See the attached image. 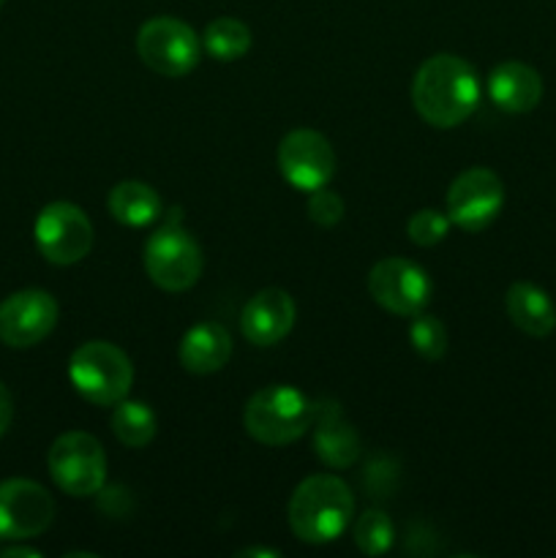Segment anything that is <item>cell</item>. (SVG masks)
<instances>
[{
	"mask_svg": "<svg viewBox=\"0 0 556 558\" xmlns=\"http://www.w3.org/2000/svg\"><path fill=\"white\" fill-rule=\"evenodd\" d=\"M354 543H358L360 554L365 556L387 554L396 543L392 521L382 510H365L354 523Z\"/></svg>",
	"mask_w": 556,
	"mask_h": 558,
	"instance_id": "7402d4cb",
	"label": "cell"
},
{
	"mask_svg": "<svg viewBox=\"0 0 556 558\" xmlns=\"http://www.w3.org/2000/svg\"><path fill=\"white\" fill-rule=\"evenodd\" d=\"M156 414H153L147 403L129 401V398L114 403L112 434L118 436L120 445L131 447V450H142V447H147L156 439Z\"/></svg>",
	"mask_w": 556,
	"mask_h": 558,
	"instance_id": "ffe728a7",
	"label": "cell"
},
{
	"mask_svg": "<svg viewBox=\"0 0 556 558\" xmlns=\"http://www.w3.org/2000/svg\"><path fill=\"white\" fill-rule=\"evenodd\" d=\"M36 245L52 265L69 267L85 259L93 248V223L85 210L71 202H49L36 218Z\"/></svg>",
	"mask_w": 556,
	"mask_h": 558,
	"instance_id": "ba28073f",
	"label": "cell"
},
{
	"mask_svg": "<svg viewBox=\"0 0 556 558\" xmlns=\"http://www.w3.org/2000/svg\"><path fill=\"white\" fill-rule=\"evenodd\" d=\"M202 49L210 58L221 60V63H232L249 54L251 49V31L245 22L234 20V16H218L205 27L202 36Z\"/></svg>",
	"mask_w": 556,
	"mask_h": 558,
	"instance_id": "44dd1931",
	"label": "cell"
},
{
	"mask_svg": "<svg viewBox=\"0 0 556 558\" xmlns=\"http://www.w3.org/2000/svg\"><path fill=\"white\" fill-rule=\"evenodd\" d=\"M3 3H5V0H0V9H3Z\"/></svg>",
	"mask_w": 556,
	"mask_h": 558,
	"instance_id": "f1b7e54d",
	"label": "cell"
},
{
	"mask_svg": "<svg viewBox=\"0 0 556 558\" xmlns=\"http://www.w3.org/2000/svg\"><path fill=\"white\" fill-rule=\"evenodd\" d=\"M142 63L161 76H185L200 65L202 41L194 27L174 16H153L136 33Z\"/></svg>",
	"mask_w": 556,
	"mask_h": 558,
	"instance_id": "52a82bcc",
	"label": "cell"
},
{
	"mask_svg": "<svg viewBox=\"0 0 556 558\" xmlns=\"http://www.w3.org/2000/svg\"><path fill=\"white\" fill-rule=\"evenodd\" d=\"M431 292L434 287L428 272L401 256L376 262L368 272V294L376 305L396 316L420 314L428 305Z\"/></svg>",
	"mask_w": 556,
	"mask_h": 558,
	"instance_id": "30bf717a",
	"label": "cell"
},
{
	"mask_svg": "<svg viewBox=\"0 0 556 558\" xmlns=\"http://www.w3.org/2000/svg\"><path fill=\"white\" fill-rule=\"evenodd\" d=\"M314 450L322 463L330 469H349L360 458V436L341 407L333 401H322L314 407Z\"/></svg>",
	"mask_w": 556,
	"mask_h": 558,
	"instance_id": "9a60e30c",
	"label": "cell"
},
{
	"mask_svg": "<svg viewBox=\"0 0 556 558\" xmlns=\"http://www.w3.org/2000/svg\"><path fill=\"white\" fill-rule=\"evenodd\" d=\"M354 515V496L343 480L314 474L294 488L289 526L300 543L325 545L341 537Z\"/></svg>",
	"mask_w": 556,
	"mask_h": 558,
	"instance_id": "7a4b0ae2",
	"label": "cell"
},
{
	"mask_svg": "<svg viewBox=\"0 0 556 558\" xmlns=\"http://www.w3.org/2000/svg\"><path fill=\"white\" fill-rule=\"evenodd\" d=\"M314 420V403L289 385H270L249 398L243 425L251 439L267 447H283L298 441Z\"/></svg>",
	"mask_w": 556,
	"mask_h": 558,
	"instance_id": "3957f363",
	"label": "cell"
},
{
	"mask_svg": "<svg viewBox=\"0 0 556 558\" xmlns=\"http://www.w3.org/2000/svg\"><path fill=\"white\" fill-rule=\"evenodd\" d=\"M507 316L521 332L532 338H545L556 330V305L548 292L529 281H518L507 289Z\"/></svg>",
	"mask_w": 556,
	"mask_h": 558,
	"instance_id": "ac0fdd59",
	"label": "cell"
},
{
	"mask_svg": "<svg viewBox=\"0 0 556 558\" xmlns=\"http://www.w3.org/2000/svg\"><path fill=\"white\" fill-rule=\"evenodd\" d=\"M145 272L150 281L164 292H185L194 287L202 276V248L183 227L167 223L147 238Z\"/></svg>",
	"mask_w": 556,
	"mask_h": 558,
	"instance_id": "5b68a950",
	"label": "cell"
},
{
	"mask_svg": "<svg viewBox=\"0 0 556 558\" xmlns=\"http://www.w3.org/2000/svg\"><path fill=\"white\" fill-rule=\"evenodd\" d=\"M107 205L114 221H120L123 227H150L161 216V196L156 194L153 185L140 183V180H123L114 185L107 196Z\"/></svg>",
	"mask_w": 556,
	"mask_h": 558,
	"instance_id": "d6986e66",
	"label": "cell"
},
{
	"mask_svg": "<svg viewBox=\"0 0 556 558\" xmlns=\"http://www.w3.org/2000/svg\"><path fill=\"white\" fill-rule=\"evenodd\" d=\"M11 420H14V401H11V392L5 390V385L0 381V436L9 430Z\"/></svg>",
	"mask_w": 556,
	"mask_h": 558,
	"instance_id": "484cf974",
	"label": "cell"
},
{
	"mask_svg": "<svg viewBox=\"0 0 556 558\" xmlns=\"http://www.w3.org/2000/svg\"><path fill=\"white\" fill-rule=\"evenodd\" d=\"M447 229H450V216L434 210V207H423V210H418L407 221L409 240L414 245H420V248H428V245H436L439 240H445Z\"/></svg>",
	"mask_w": 556,
	"mask_h": 558,
	"instance_id": "cb8c5ba5",
	"label": "cell"
},
{
	"mask_svg": "<svg viewBox=\"0 0 556 558\" xmlns=\"http://www.w3.org/2000/svg\"><path fill=\"white\" fill-rule=\"evenodd\" d=\"M58 303L44 289H22L0 303V341L11 349L41 343L58 325Z\"/></svg>",
	"mask_w": 556,
	"mask_h": 558,
	"instance_id": "4fadbf2b",
	"label": "cell"
},
{
	"mask_svg": "<svg viewBox=\"0 0 556 558\" xmlns=\"http://www.w3.org/2000/svg\"><path fill=\"white\" fill-rule=\"evenodd\" d=\"M412 101L428 125L456 129L480 104L478 71L458 54H434L414 74Z\"/></svg>",
	"mask_w": 556,
	"mask_h": 558,
	"instance_id": "6da1fadb",
	"label": "cell"
},
{
	"mask_svg": "<svg viewBox=\"0 0 556 558\" xmlns=\"http://www.w3.org/2000/svg\"><path fill=\"white\" fill-rule=\"evenodd\" d=\"M505 205V185L496 172L472 167L458 174L445 196L447 216L463 232H483L496 221Z\"/></svg>",
	"mask_w": 556,
	"mask_h": 558,
	"instance_id": "9c48e42d",
	"label": "cell"
},
{
	"mask_svg": "<svg viewBox=\"0 0 556 558\" xmlns=\"http://www.w3.org/2000/svg\"><path fill=\"white\" fill-rule=\"evenodd\" d=\"M309 218L319 227H336L338 221L343 218V199L333 191L325 189H316L311 191L309 196Z\"/></svg>",
	"mask_w": 556,
	"mask_h": 558,
	"instance_id": "d4e9b609",
	"label": "cell"
},
{
	"mask_svg": "<svg viewBox=\"0 0 556 558\" xmlns=\"http://www.w3.org/2000/svg\"><path fill=\"white\" fill-rule=\"evenodd\" d=\"M0 556L3 558H16V556H27V558H41V554L33 548H22V545H16V548H3L0 550Z\"/></svg>",
	"mask_w": 556,
	"mask_h": 558,
	"instance_id": "4316f807",
	"label": "cell"
},
{
	"mask_svg": "<svg viewBox=\"0 0 556 558\" xmlns=\"http://www.w3.org/2000/svg\"><path fill=\"white\" fill-rule=\"evenodd\" d=\"M55 501L44 485L33 480L0 483V539L22 543L52 526Z\"/></svg>",
	"mask_w": 556,
	"mask_h": 558,
	"instance_id": "7c38bea8",
	"label": "cell"
},
{
	"mask_svg": "<svg viewBox=\"0 0 556 558\" xmlns=\"http://www.w3.org/2000/svg\"><path fill=\"white\" fill-rule=\"evenodd\" d=\"M238 556H270V558H278L276 550H262V548H249V550H240Z\"/></svg>",
	"mask_w": 556,
	"mask_h": 558,
	"instance_id": "83f0119b",
	"label": "cell"
},
{
	"mask_svg": "<svg viewBox=\"0 0 556 558\" xmlns=\"http://www.w3.org/2000/svg\"><path fill=\"white\" fill-rule=\"evenodd\" d=\"M488 96L496 107L510 114L532 112L543 98V76L532 65L507 60L491 71Z\"/></svg>",
	"mask_w": 556,
	"mask_h": 558,
	"instance_id": "2e32d148",
	"label": "cell"
},
{
	"mask_svg": "<svg viewBox=\"0 0 556 558\" xmlns=\"http://www.w3.org/2000/svg\"><path fill=\"white\" fill-rule=\"evenodd\" d=\"M294 316L298 308L287 289H262L245 303L240 314V330L254 347H276L292 332Z\"/></svg>",
	"mask_w": 556,
	"mask_h": 558,
	"instance_id": "5bb4252c",
	"label": "cell"
},
{
	"mask_svg": "<svg viewBox=\"0 0 556 558\" xmlns=\"http://www.w3.org/2000/svg\"><path fill=\"white\" fill-rule=\"evenodd\" d=\"M74 390L93 407H114L123 401L134 381L129 354L109 341H87L69 360Z\"/></svg>",
	"mask_w": 556,
	"mask_h": 558,
	"instance_id": "277c9868",
	"label": "cell"
},
{
	"mask_svg": "<svg viewBox=\"0 0 556 558\" xmlns=\"http://www.w3.org/2000/svg\"><path fill=\"white\" fill-rule=\"evenodd\" d=\"M229 357H232V336L218 322H200L180 341V365L189 374H216L229 363Z\"/></svg>",
	"mask_w": 556,
	"mask_h": 558,
	"instance_id": "e0dca14e",
	"label": "cell"
},
{
	"mask_svg": "<svg viewBox=\"0 0 556 558\" xmlns=\"http://www.w3.org/2000/svg\"><path fill=\"white\" fill-rule=\"evenodd\" d=\"M276 161L283 180L305 194L325 189L336 172V153H333L330 142L319 131L311 129L289 131L278 145Z\"/></svg>",
	"mask_w": 556,
	"mask_h": 558,
	"instance_id": "8fae6325",
	"label": "cell"
},
{
	"mask_svg": "<svg viewBox=\"0 0 556 558\" xmlns=\"http://www.w3.org/2000/svg\"><path fill=\"white\" fill-rule=\"evenodd\" d=\"M47 466L55 485L76 499L98 494L107 483V456L96 436L85 430H69L58 436L49 447Z\"/></svg>",
	"mask_w": 556,
	"mask_h": 558,
	"instance_id": "8992f818",
	"label": "cell"
},
{
	"mask_svg": "<svg viewBox=\"0 0 556 558\" xmlns=\"http://www.w3.org/2000/svg\"><path fill=\"white\" fill-rule=\"evenodd\" d=\"M409 341H412L414 352L420 354L428 363H436V360L445 357L447 352V330L436 316L428 314H414L412 325H409Z\"/></svg>",
	"mask_w": 556,
	"mask_h": 558,
	"instance_id": "603a6c76",
	"label": "cell"
}]
</instances>
